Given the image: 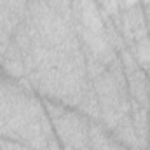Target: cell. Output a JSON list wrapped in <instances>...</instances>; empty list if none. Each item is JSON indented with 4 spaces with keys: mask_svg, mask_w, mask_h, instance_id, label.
<instances>
[{
    "mask_svg": "<svg viewBox=\"0 0 150 150\" xmlns=\"http://www.w3.org/2000/svg\"><path fill=\"white\" fill-rule=\"evenodd\" d=\"M124 2H126V4H129V5H131V4H134V2H136V0H124Z\"/></svg>",
    "mask_w": 150,
    "mask_h": 150,
    "instance_id": "obj_1",
    "label": "cell"
}]
</instances>
